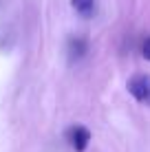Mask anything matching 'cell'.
I'll use <instances>...</instances> for the list:
<instances>
[{
  "mask_svg": "<svg viewBox=\"0 0 150 152\" xmlns=\"http://www.w3.org/2000/svg\"><path fill=\"white\" fill-rule=\"evenodd\" d=\"M141 53H143V57H146V60L150 62V35L146 40H143V44H141Z\"/></svg>",
  "mask_w": 150,
  "mask_h": 152,
  "instance_id": "5b68a950",
  "label": "cell"
},
{
  "mask_svg": "<svg viewBox=\"0 0 150 152\" xmlns=\"http://www.w3.org/2000/svg\"><path fill=\"white\" fill-rule=\"evenodd\" d=\"M89 51V42L84 38H71L69 40V55L71 60H82Z\"/></svg>",
  "mask_w": 150,
  "mask_h": 152,
  "instance_id": "3957f363",
  "label": "cell"
},
{
  "mask_svg": "<svg viewBox=\"0 0 150 152\" xmlns=\"http://www.w3.org/2000/svg\"><path fill=\"white\" fill-rule=\"evenodd\" d=\"M73 9L82 18H91L95 11V0H73Z\"/></svg>",
  "mask_w": 150,
  "mask_h": 152,
  "instance_id": "277c9868",
  "label": "cell"
},
{
  "mask_svg": "<svg viewBox=\"0 0 150 152\" xmlns=\"http://www.w3.org/2000/svg\"><path fill=\"white\" fill-rule=\"evenodd\" d=\"M128 93L141 104H150V75L137 73L128 80Z\"/></svg>",
  "mask_w": 150,
  "mask_h": 152,
  "instance_id": "6da1fadb",
  "label": "cell"
},
{
  "mask_svg": "<svg viewBox=\"0 0 150 152\" xmlns=\"http://www.w3.org/2000/svg\"><path fill=\"white\" fill-rule=\"evenodd\" d=\"M69 137H71V145H73L75 152H84L89 148V143H91V132H89V128H84V126L71 128Z\"/></svg>",
  "mask_w": 150,
  "mask_h": 152,
  "instance_id": "7a4b0ae2",
  "label": "cell"
}]
</instances>
